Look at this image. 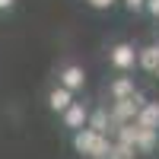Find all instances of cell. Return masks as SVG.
Returning a JSON list of instances; mask_svg holds the SVG:
<instances>
[{"mask_svg": "<svg viewBox=\"0 0 159 159\" xmlns=\"http://www.w3.org/2000/svg\"><path fill=\"white\" fill-rule=\"evenodd\" d=\"M118 3H124L127 13H140L143 10V0H118Z\"/></svg>", "mask_w": 159, "mask_h": 159, "instance_id": "cell-14", "label": "cell"}, {"mask_svg": "<svg viewBox=\"0 0 159 159\" xmlns=\"http://www.w3.org/2000/svg\"><path fill=\"white\" fill-rule=\"evenodd\" d=\"M57 83L76 96V92H83V89H86V70L80 67V64H67V67L57 73Z\"/></svg>", "mask_w": 159, "mask_h": 159, "instance_id": "cell-4", "label": "cell"}, {"mask_svg": "<svg viewBox=\"0 0 159 159\" xmlns=\"http://www.w3.org/2000/svg\"><path fill=\"white\" fill-rule=\"evenodd\" d=\"M108 64L115 70H121V73H130L137 67V48L130 45V42H118L108 48Z\"/></svg>", "mask_w": 159, "mask_h": 159, "instance_id": "cell-3", "label": "cell"}, {"mask_svg": "<svg viewBox=\"0 0 159 159\" xmlns=\"http://www.w3.org/2000/svg\"><path fill=\"white\" fill-rule=\"evenodd\" d=\"M137 67H140V70H147V73H153V70L159 67V51H156V45L137 48Z\"/></svg>", "mask_w": 159, "mask_h": 159, "instance_id": "cell-9", "label": "cell"}, {"mask_svg": "<svg viewBox=\"0 0 159 159\" xmlns=\"http://www.w3.org/2000/svg\"><path fill=\"white\" fill-rule=\"evenodd\" d=\"M16 7V0H0V13H7V10H13Z\"/></svg>", "mask_w": 159, "mask_h": 159, "instance_id": "cell-15", "label": "cell"}, {"mask_svg": "<svg viewBox=\"0 0 159 159\" xmlns=\"http://www.w3.org/2000/svg\"><path fill=\"white\" fill-rule=\"evenodd\" d=\"M153 76H156V80H159V67H156V70H153Z\"/></svg>", "mask_w": 159, "mask_h": 159, "instance_id": "cell-16", "label": "cell"}, {"mask_svg": "<svg viewBox=\"0 0 159 159\" xmlns=\"http://www.w3.org/2000/svg\"><path fill=\"white\" fill-rule=\"evenodd\" d=\"M134 89H137V86H134V80H130V76H118L115 83L108 86V96H111V99H124V96H130Z\"/></svg>", "mask_w": 159, "mask_h": 159, "instance_id": "cell-11", "label": "cell"}, {"mask_svg": "<svg viewBox=\"0 0 159 159\" xmlns=\"http://www.w3.org/2000/svg\"><path fill=\"white\" fill-rule=\"evenodd\" d=\"M134 124L159 130V102H147V99H143V105H140L137 115H134Z\"/></svg>", "mask_w": 159, "mask_h": 159, "instance_id": "cell-6", "label": "cell"}, {"mask_svg": "<svg viewBox=\"0 0 159 159\" xmlns=\"http://www.w3.org/2000/svg\"><path fill=\"white\" fill-rule=\"evenodd\" d=\"M156 51H159V45H156Z\"/></svg>", "mask_w": 159, "mask_h": 159, "instance_id": "cell-18", "label": "cell"}, {"mask_svg": "<svg viewBox=\"0 0 159 159\" xmlns=\"http://www.w3.org/2000/svg\"><path fill=\"white\" fill-rule=\"evenodd\" d=\"M156 137H159V130H153V127H140V130H137V140H134V150L153 156V153H156Z\"/></svg>", "mask_w": 159, "mask_h": 159, "instance_id": "cell-8", "label": "cell"}, {"mask_svg": "<svg viewBox=\"0 0 159 159\" xmlns=\"http://www.w3.org/2000/svg\"><path fill=\"white\" fill-rule=\"evenodd\" d=\"M86 3H89L92 10H111V7L118 3V0H86Z\"/></svg>", "mask_w": 159, "mask_h": 159, "instance_id": "cell-13", "label": "cell"}, {"mask_svg": "<svg viewBox=\"0 0 159 159\" xmlns=\"http://www.w3.org/2000/svg\"><path fill=\"white\" fill-rule=\"evenodd\" d=\"M156 153H159V137H156Z\"/></svg>", "mask_w": 159, "mask_h": 159, "instance_id": "cell-17", "label": "cell"}, {"mask_svg": "<svg viewBox=\"0 0 159 159\" xmlns=\"http://www.w3.org/2000/svg\"><path fill=\"white\" fill-rule=\"evenodd\" d=\"M70 102H73V92H70V89H64L61 83H57L54 89H51V92H48V108H51V111H54V115H61V111H64V108H67V105H70Z\"/></svg>", "mask_w": 159, "mask_h": 159, "instance_id": "cell-7", "label": "cell"}, {"mask_svg": "<svg viewBox=\"0 0 159 159\" xmlns=\"http://www.w3.org/2000/svg\"><path fill=\"white\" fill-rule=\"evenodd\" d=\"M73 150L86 159H105L111 150V140H108V134H99L92 127H80V130H73Z\"/></svg>", "mask_w": 159, "mask_h": 159, "instance_id": "cell-1", "label": "cell"}, {"mask_svg": "<svg viewBox=\"0 0 159 159\" xmlns=\"http://www.w3.org/2000/svg\"><path fill=\"white\" fill-rule=\"evenodd\" d=\"M143 13H150L153 19H159V0H143Z\"/></svg>", "mask_w": 159, "mask_h": 159, "instance_id": "cell-12", "label": "cell"}, {"mask_svg": "<svg viewBox=\"0 0 159 159\" xmlns=\"http://www.w3.org/2000/svg\"><path fill=\"white\" fill-rule=\"evenodd\" d=\"M86 115H89V108H86L83 102L73 99L67 108L61 111V121H64V127H67V130H80V127H86Z\"/></svg>", "mask_w": 159, "mask_h": 159, "instance_id": "cell-5", "label": "cell"}, {"mask_svg": "<svg viewBox=\"0 0 159 159\" xmlns=\"http://www.w3.org/2000/svg\"><path fill=\"white\" fill-rule=\"evenodd\" d=\"M143 92H130V96H124V99H111V111H108V121H111V127H118V124H124V121H134V115H137V108L143 105Z\"/></svg>", "mask_w": 159, "mask_h": 159, "instance_id": "cell-2", "label": "cell"}, {"mask_svg": "<svg viewBox=\"0 0 159 159\" xmlns=\"http://www.w3.org/2000/svg\"><path fill=\"white\" fill-rule=\"evenodd\" d=\"M86 127L99 130V134H108V127H111V121H108V111H105V108L89 111V115H86Z\"/></svg>", "mask_w": 159, "mask_h": 159, "instance_id": "cell-10", "label": "cell"}]
</instances>
